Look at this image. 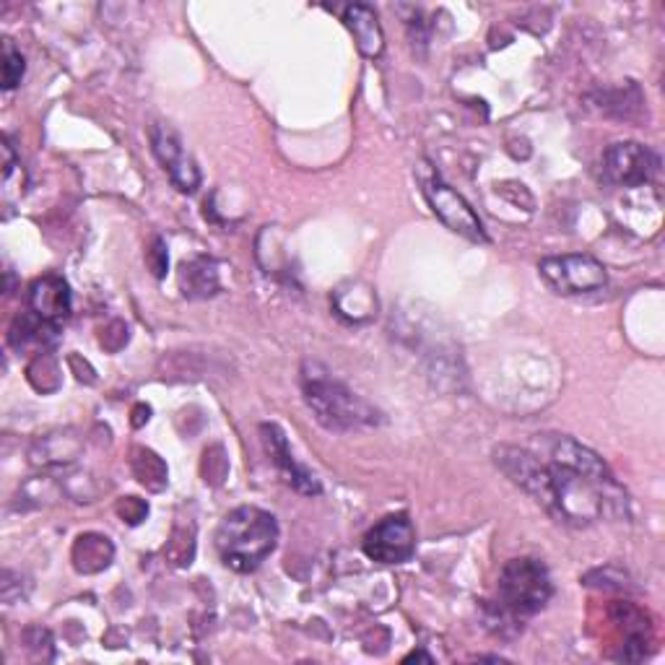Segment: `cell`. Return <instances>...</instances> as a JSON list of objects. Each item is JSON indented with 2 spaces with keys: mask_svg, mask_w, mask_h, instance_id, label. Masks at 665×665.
Returning a JSON list of instances; mask_svg holds the SVG:
<instances>
[{
  "mask_svg": "<svg viewBox=\"0 0 665 665\" xmlns=\"http://www.w3.org/2000/svg\"><path fill=\"white\" fill-rule=\"evenodd\" d=\"M78 455H81V440L70 432L45 434V437L34 440L29 450V461L37 468H66L76 463Z\"/></svg>",
  "mask_w": 665,
  "mask_h": 665,
  "instance_id": "14",
  "label": "cell"
},
{
  "mask_svg": "<svg viewBox=\"0 0 665 665\" xmlns=\"http://www.w3.org/2000/svg\"><path fill=\"white\" fill-rule=\"evenodd\" d=\"M131 470L135 481L146 486L148 491H164L169 484V470L167 463L162 461L154 450L148 447H133L131 453Z\"/></svg>",
  "mask_w": 665,
  "mask_h": 665,
  "instance_id": "18",
  "label": "cell"
},
{
  "mask_svg": "<svg viewBox=\"0 0 665 665\" xmlns=\"http://www.w3.org/2000/svg\"><path fill=\"white\" fill-rule=\"evenodd\" d=\"M261 434H263V445H266L270 461L276 463V468L281 470V476L286 478V481L295 486L299 495L318 497L320 491H323V486H320V481L314 478V474H310V470H307L304 466H299V463L295 461V455H291L289 440H286L284 429L276 426V424H263Z\"/></svg>",
  "mask_w": 665,
  "mask_h": 665,
  "instance_id": "10",
  "label": "cell"
},
{
  "mask_svg": "<svg viewBox=\"0 0 665 665\" xmlns=\"http://www.w3.org/2000/svg\"><path fill=\"white\" fill-rule=\"evenodd\" d=\"M661 159L638 141L611 143L603 154V171L609 182L621 188H640L657 175Z\"/></svg>",
  "mask_w": 665,
  "mask_h": 665,
  "instance_id": "8",
  "label": "cell"
},
{
  "mask_svg": "<svg viewBox=\"0 0 665 665\" xmlns=\"http://www.w3.org/2000/svg\"><path fill=\"white\" fill-rule=\"evenodd\" d=\"M278 543L276 518L261 507H237L221 520L217 531V552L234 572H255L274 554Z\"/></svg>",
  "mask_w": 665,
  "mask_h": 665,
  "instance_id": "2",
  "label": "cell"
},
{
  "mask_svg": "<svg viewBox=\"0 0 665 665\" xmlns=\"http://www.w3.org/2000/svg\"><path fill=\"white\" fill-rule=\"evenodd\" d=\"M152 148L154 156L159 159V164L164 167V171L169 175L171 185H175L180 192H196L200 185V169L198 164L192 162V156H188L185 152L180 135L171 131L169 125L156 123L152 125Z\"/></svg>",
  "mask_w": 665,
  "mask_h": 665,
  "instance_id": "9",
  "label": "cell"
},
{
  "mask_svg": "<svg viewBox=\"0 0 665 665\" xmlns=\"http://www.w3.org/2000/svg\"><path fill=\"white\" fill-rule=\"evenodd\" d=\"M364 554L377 564H403L417 552V531L409 514L398 512L380 520L362 541Z\"/></svg>",
  "mask_w": 665,
  "mask_h": 665,
  "instance_id": "7",
  "label": "cell"
},
{
  "mask_svg": "<svg viewBox=\"0 0 665 665\" xmlns=\"http://www.w3.org/2000/svg\"><path fill=\"white\" fill-rule=\"evenodd\" d=\"M114 559L112 541L102 533H81L70 548V562L78 575H99Z\"/></svg>",
  "mask_w": 665,
  "mask_h": 665,
  "instance_id": "15",
  "label": "cell"
},
{
  "mask_svg": "<svg viewBox=\"0 0 665 665\" xmlns=\"http://www.w3.org/2000/svg\"><path fill=\"white\" fill-rule=\"evenodd\" d=\"M352 284L341 286L339 291H335V310L343 318H348L352 323H364V320H369L372 314L377 312V297L372 295L369 286H362L359 281H354V291L352 295Z\"/></svg>",
  "mask_w": 665,
  "mask_h": 665,
  "instance_id": "19",
  "label": "cell"
},
{
  "mask_svg": "<svg viewBox=\"0 0 665 665\" xmlns=\"http://www.w3.org/2000/svg\"><path fill=\"white\" fill-rule=\"evenodd\" d=\"M148 417H152V409H148L146 403H138V406H135V409H133V419H131V424H133L135 429H138V426L146 424Z\"/></svg>",
  "mask_w": 665,
  "mask_h": 665,
  "instance_id": "27",
  "label": "cell"
},
{
  "mask_svg": "<svg viewBox=\"0 0 665 665\" xmlns=\"http://www.w3.org/2000/svg\"><path fill=\"white\" fill-rule=\"evenodd\" d=\"M541 278L556 295H592L609 284V270L592 255H556L541 261Z\"/></svg>",
  "mask_w": 665,
  "mask_h": 665,
  "instance_id": "4",
  "label": "cell"
},
{
  "mask_svg": "<svg viewBox=\"0 0 665 665\" xmlns=\"http://www.w3.org/2000/svg\"><path fill=\"white\" fill-rule=\"evenodd\" d=\"M424 198L429 203V209L434 211L442 224H445L450 232L461 234L470 242H478V245H486L489 237H486V229L481 224V219L476 217V211L470 209V203L461 192H455L450 185L442 180H426L424 182Z\"/></svg>",
  "mask_w": 665,
  "mask_h": 665,
  "instance_id": "6",
  "label": "cell"
},
{
  "mask_svg": "<svg viewBox=\"0 0 665 665\" xmlns=\"http://www.w3.org/2000/svg\"><path fill=\"white\" fill-rule=\"evenodd\" d=\"M55 339H57V325L37 318L32 310L19 314L9 331V343L16 348V352L29 346H47V343H53Z\"/></svg>",
  "mask_w": 665,
  "mask_h": 665,
  "instance_id": "17",
  "label": "cell"
},
{
  "mask_svg": "<svg viewBox=\"0 0 665 665\" xmlns=\"http://www.w3.org/2000/svg\"><path fill=\"white\" fill-rule=\"evenodd\" d=\"M302 392L307 409L328 432H354V429L383 424V413L375 406L356 396L348 385L335 380L318 362H304Z\"/></svg>",
  "mask_w": 665,
  "mask_h": 665,
  "instance_id": "1",
  "label": "cell"
},
{
  "mask_svg": "<svg viewBox=\"0 0 665 665\" xmlns=\"http://www.w3.org/2000/svg\"><path fill=\"white\" fill-rule=\"evenodd\" d=\"M177 281H180V291L188 299H209L213 295H219L221 281H219L217 261L206 255L192 257V261L180 266Z\"/></svg>",
  "mask_w": 665,
  "mask_h": 665,
  "instance_id": "16",
  "label": "cell"
},
{
  "mask_svg": "<svg viewBox=\"0 0 665 665\" xmlns=\"http://www.w3.org/2000/svg\"><path fill=\"white\" fill-rule=\"evenodd\" d=\"M128 339H131V333H128V325L120 323V320H112V323L104 325L102 333H99V343H102L104 352L110 354H118L120 348H125Z\"/></svg>",
  "mask_w": 665,
  "mask_h": 665,
  "instance_id": "24",
  "label": "cell"
},
{
  "mask_svg": "<svg viewBox=\"0 0 665 665\" xmlns=\"http://www.w3.org/2000/svg\"><path fill=\"white\" fill-rule=\"evenodd\" d=\"M495 463L512 484H518L520 489H525L528 495L543 507V510L552 512L554 507L552 474H548V466L539 455H533L531 450H523V447L502 445L495 450Z\"/></svg>",
  "mask_w": 665,
  "mask_h": 665,
  "instance_id": "5",
  "label": "cell"
},
{
  "mask_svg": "<svg viewBox=\"0 0 665 665\" xmlns=\"http://www.w3.org/2000/svg\"><path fill=\"white\" fill-rule=\"evenodd\" d=\"M26 380L34 390L42 392V396H47V392H55L63 385L60 364H57L55 356L47 354V352L34 354V359L26 364Z\"/></svg>",
  "mask_w": 665,
  "mask_h": 665,
  "instance_id": "20",
  "label": "cell"
},
{
  "mask_svg": "<svg viewBox=\"0 0 665 665\" xmlns=\"http://www.w3.org/2000/svg\"><path fill=\"white\" fill-rule=\"evenodd\" d=\"M343 24L348 26V32L354 34L356 47H359V53L364 57H380L385 49V34L380 26V19H377V13L372 5L364 3H354L348 5L346 11H343Z\"/></svg>",
  "mask_w": 665,
  "mask_h": 665,
  "instance_id": "12",
  "label": "cell"
},
{
  "mask_svg": "<svg viewBox=\"0 0 665 665\" xmlns=\"http://www.w3.org/2000/svg\"><path fill=\"white\" fill-rule=\"evenodd\" d=\"M114 512H118V518L123 520V523L141 525L143 520L148 518V502H143L141 497H123L114 505Z\"/></svg>",
  "mask_w": 665,
  "mask_h": 665,
  "instance_id": "23",
  "label": "cell"
},
{
  "mask_svg": "<svg viewBox=\"0 0 665 665\" xmlns=\"http://www.w3.org/2000/svg\"><path fill=\"white\" fill-rule=\"evenodd\" d=\"M613 621L624 629V645H621V653L617 655L619 661H627V663L645 661L647 645H650V624L645 613L634 609L632 603H617V609H613Z\"/></svg>",
  "mask_w": 665,
  "mask_h": 665,
  "instance_id": "13",
  "label": "cell"
},
{
  "mask_svg": "<svg viewBox=\"0 0 665 665\" xmlns=\"http://www.w3.org/2000/svg\"><path fill=\"white\" fill-rule=\"evenodd\" d=\"M24 74H26L24 55L13 47L11 40H3V89L5 91L16 89Z\"/></svg>",
  "mask_w": 665,
  "mask_h": 665,
  "instance_id": "21",
  "label": "cell"
},
{
  "mask_svg": "<svg viewBox=\"0 0 665 665\" xmlns=\"http://www.w3.org/2000/svg\"><path fill=\"white\" fill-rule=\"evenodd\" d=\"M29 310L47 323L60 325L70 314V286L55 274L37 278L29 286Z\"/></svg>",
  "mask_w": 665,
  "mask_h": 665,
  "instance_id": "11",
  "label": "cell"
},
{
  "mask_svg": "<svg viewBox=\"0 0 665 665\" xmlns=\"http://www.w3.org/2000/svg\"><path fill=\"white\" fill-rule=\"evenodd\" d=\"M413 661H421V663H434V661H432V655L421 653V650H419V653H411V655H406V657H403V663H413Z\"/></svg>",
  "mask_w": 665,
  "mask_h": 665,
  "instance_id": "28",
  "label": "cell"
},
{
  "mask_svg": "<svg viewBox=\"0 0 665 665\" xmlns=\"http://www.w3.org/2000/svg\"><path fill=\"white\" fill-rule=\"evenodd\" d=\"M554 596L552 575L546 564L531 556H520L505 564L499 575V606L514 621H523L539 613Z\"/></svg>",
  "mask_w": 665,
  "mask_h": 665,
  "instance_id": "3",
  "label": "cell"
},
{
  "mask_svg": "<svg viewBox=\"0 0 665 665\" xmlns=\"http://www.w3.org/2000/svg\"><path fill=\"white\" fill-rule=\"evenodd\" d=\"M68 364H70V369L76 372V377H78V380H81V383H89V385H91V383L97 380V377H95V369H91L89 364H84V367H81V359H78L76 354H70V356H68Z\"/></svg>",
  "mask_w": 665,
  "mask_h": 665,
  "instance_id": "26",
  "label": "cell"
},
{
  "mask_svg": "<svg viewBox=\"0 0 665 665\" xmlns=\"http://www.w3.org/2000/svg\"><path fill=\"white\" fill-rule=\"evenodd\" d=\"M146 263L148 268H152V274L156 278H164L167 276V268H169V255H167V245H164L162 237H156L152 242V247L146 250Z\"/></svg>",
  "mask_w": 665,
  "mask_h": 665,
  "instance_id": "25",
  "label": "cell"
},
{
  "mask_svg": "<svg viewBox=\"0 0 665 665\" xmlns=\"http://www.w3.org/2000/svg\"><path fill=\"white\" fill-rule=\"evenodd\" d=\"M226 470H229V463L224 457V447L213 445L206 450L203 453V481L219 486L226 478Z\"/></svg>",
  "mask_w": 665,
  "mask_h": 665,
  "instance_id": "22",
  "label": "cell"
}]
</instances>
